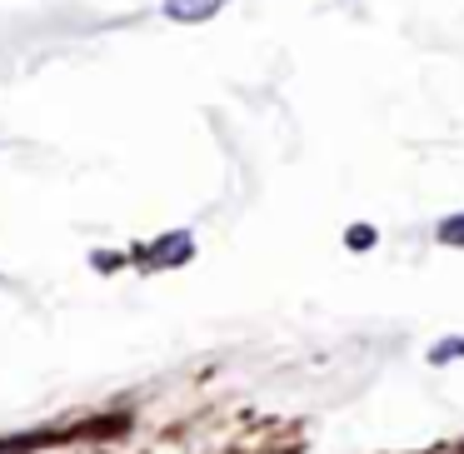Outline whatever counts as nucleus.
Instances as JSON below:
<instances>
[{
    "instance_id": "obj_1",
    "label": "nucleus",
    "mask_w": 464,
    "mask_h": 454,
    "mask_svg": "<svg viewBox=\"0 0 464 454\" xmlns=\"http://www.w3.org/2000/svg\"><path fill=\"white\" fill-rule=\"evenodd\" d=\"M195 255V240H190V230H170V235H160V240L150 245V250H135V260L145 265V270H170V265H185Z\"/></svg>"
},
{
    "instance_id": "obj_2",
    "label": "nucleus",
    "mask_w": 464,
    "mask_h": 454,
    "mask_svg": "<svg viewBox=\"0 0 464 454\" xmlns=\"http://www.w3.org/2000/svg\"><path fill=\"white\" fill-rule=\"evenodd\" d=\"M175 25H200V21H215L225 11V0H165L160 5Z\"/></svg>"
},
{
    "instance_id": "obj_3",
    "label": "nucleus",
    "mask_w": 464,
    "mask_h": 454,
    "mask_svg": "<svg viewBox=\"0 0 464 454\" xmlns=\"http://www.w3.org/2000/svg\"><path fill=\"white\" fill-rule=\"evenodd\" d=\"M434 240L450 245V250H459L464 245V215H444V220L434 225Z\"/></svg>"
},
{
    "instance_id": "obj_4",
    "label": "nucleus",
    "mask_w": 464,
    "mask_h": 454,
    "mask_svg": "<svg viewBox=\"0 0 464 454\" xmlns=\"http://www.w3.org/2000/svg\"><path fill=\"white\" fill-rule=\"evenodd\" d=\"M454 360H464V334H444L430 350V364H454Z\"/></svg>"
},
{
    "instance_id": "obj_5",
    "label": "nucleus",
    "mask_w": 464,
    "mask_h": 454,
    "mask_svg": "<svg viewBox=\"0 0 464 454\" xmlns=\"http://www.w3.org/2000/svg\"><path fill=\"white\" fill-rule=\"evenodd\" d=\"M374 240H380V235H374V225H350V230H344V245H350L354 255L374 250Z\"/></svg>"
},
{
    "instance_id": "obj_6",
    "label": "nucleus",
    "mask_w": 464,
    "mask_h": 454,
    "mask_svg": "<svg viewBox=\"0 0 464 454\" xmlns=\"http://www.w3.org/2000/svg\"><path fill=\"white\" fill-rule=\"evenodd\" d=\"M91 265H95V270H115V265H121V255H105V250H95V255H91Z\"/></svg>"
}]
</instances>
